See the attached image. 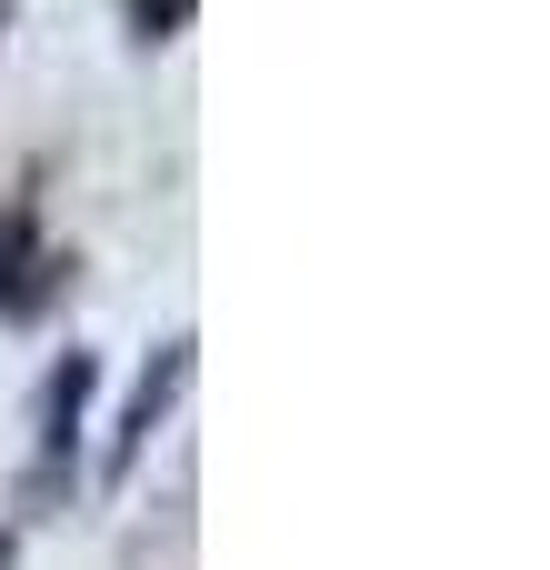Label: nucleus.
<instances>
[{"label":"nucleus","instance_id":"nucleus-1","mask_svg":"<svg viewBox=\"0 0 550 570\" xmlns=\"http://www.w3.org/2000/svg\"><path fill=\"white\" fill-rule=\"evenodd\" d=\"M170 10H180V0H140V30H170Z\"/></svg>","mask_w":550,"mask_h":570},{"label":"nucleus","instance_id":"nucleus-2","mask_svg":"<svg viewBox=\"0 0 550 570\" xmlns=\"http://www.w3.org/2000/svg\"><path fill=\"white\" fill-rule=\"evenodd\" d=\"M0 561H10V541H0Z\"/></svg>","mask_w":550,"mask_h":570}]
</instances>
